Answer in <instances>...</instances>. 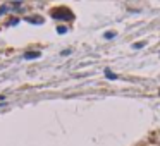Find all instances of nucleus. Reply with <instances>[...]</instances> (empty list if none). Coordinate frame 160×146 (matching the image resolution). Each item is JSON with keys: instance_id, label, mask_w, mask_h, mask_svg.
Masks as SVG:
<instances>
[{"instance_id": "obj_1", "label": "nucleus", "mask_w": 160, "mask_h": 146, "mask_svg": "<svg viewBox=\"0 0 160 146\" xmlns=\"http://www.w3.org/2000/svg\"><path fill=\"white\" fill-rule=\"evenodd\" d=\"M53 17H67V19H69V17H72V15H71V12H59V11H57V12H53Z\"/></svg>"}, {"instance_id": "obj_2", "label": "nucleus", "mask_w": 160, "mask_h": 146, "mask_svg": "<svg viewBox=\"0 0 160 146\" xmlns=\"http://www.w3.org/2000/svg\"><path fill=\"white\" fill-rule=\"evenodd\" d=\"M40 57V52H26L24 53V59H38Z\"/></svg>"}, {"instance_id": "obj_3", "label": "nucleus", "mask_w": 160, "mask_h": 146, "mask_svg": "<svg viewBox=\"0 0 160 146\" xmlns=\"http://www.w3.org/2000/svg\"><path fill=\"white\" fill-rule=\"evenodd\" d=\"M103 36H105V38H107V40H112V38L116 36V33H114V31H107V33H105V34H103Z\"/></svg>"}, {"instance_id": "obj_4", "label": "nucleus", "mask_w": 160, "mask_h": 146, "mask_svg": "<svg viewBox=\"0 0 160 146\" xmlns=\"http://www.w3.org/2000/svg\"><path fill=\"white\" fill-rule=\"evenodd\" d=\"M105 74L108 76V79H116V77H117V76L114 74V72H110V71H108V69H107V71H105Z\"/></svg>"}, {"instance_id": "obj_5", "label": "nucleus", "mask_w": 160, "mask_h": 146, "mask_svg": "<svg viewBox=\"0 0 160 146\" xmlns=\"http://www.w3.org/2000/svg\"><path fill=\"white\" fill-rule=\"evenodd\" d=\"M141 46H145V43H143V41H138V43H134V48H141Z\"/></svg>"}, {"instance_id": "obj_6", "label": "nucleus", "mask_w": 160, "mask_h": 146, "mask_svg": "<svg viewBox=\"0 0 160 146\" xmlns=\"http://www.w3.org/2000/svg\"><path fill=\"white\" fill-rule=\"evenodd\" d=\"M5 12H7V7H5V5H2V7H0V15H4Z\"/></svg>"}, {"instance_id": "obj_7", "label": "nucleus", "mask_w": 160, "mask_h": 146, "mask_svg": "<svg viewBox=\"0 0 160 146\" xmlns=\"http://www.w3.org/2000/svg\"><path fill=\"white\" fill-rule=\"evenodd\" d=\"M57 31H59V33H66L67 29H66V28H62V26H60V28H59V29H57Z\"/></svg>"}]
</instances>
